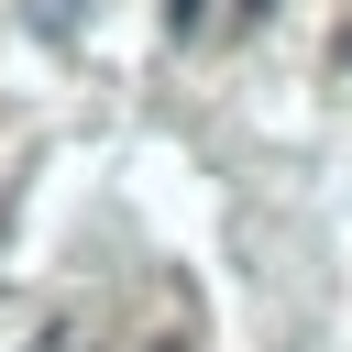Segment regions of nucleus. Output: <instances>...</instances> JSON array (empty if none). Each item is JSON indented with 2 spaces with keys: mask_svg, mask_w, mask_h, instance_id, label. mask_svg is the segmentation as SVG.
I'll use <instances>...</instances> for the list:
<instances>
[{
  "mask_svg": "<svg viewBox=\"0 0 352 352\" xmlns=\"http://www.w3.org/2000/svg\"><path fill=\"white\" fill-rule=\"evenodd\" d=\"M264 11H275V0H242V22H264Z\"/></svg>",
  "mask_w": 352,
  "mask_h": 352,
  "instance_id": "f03ea898",
  "label": "nucleus"
},
{
  "mask_svg": "<svg viewBox=\"0 0 352 352\" xmlns=\"http://www.w3.org/2000/svg\"><path fill=\"white\" fill-rule=\"evenodd\" d=\"M165 22H176V33H198V22H209V0H165Z\"/></svg>",
  "mask_w": 352,
  "mask_h": 352,
  "instance_id": "f257e3e1",
  "label": "nucleus"
}]
</instances>
